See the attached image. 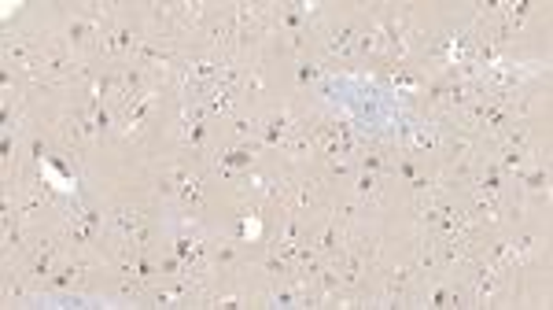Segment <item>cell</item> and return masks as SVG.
<instances>
[{
  "label": "cell",
  "mask_w": 553,
  "mask_h": 310,
  "mask_svg": "<svg viewBox=\"0 0 553 310\" xmlns=\"http://www.w3.org/2000/svg\"><path fill=\"white\" fill-rule=\"evenodd\" d=\"M354 189H358V196H373V192H376V181H373V177H358Z\"/></svg>",
  "instance_id": "cell-1"
}]
</instances>
